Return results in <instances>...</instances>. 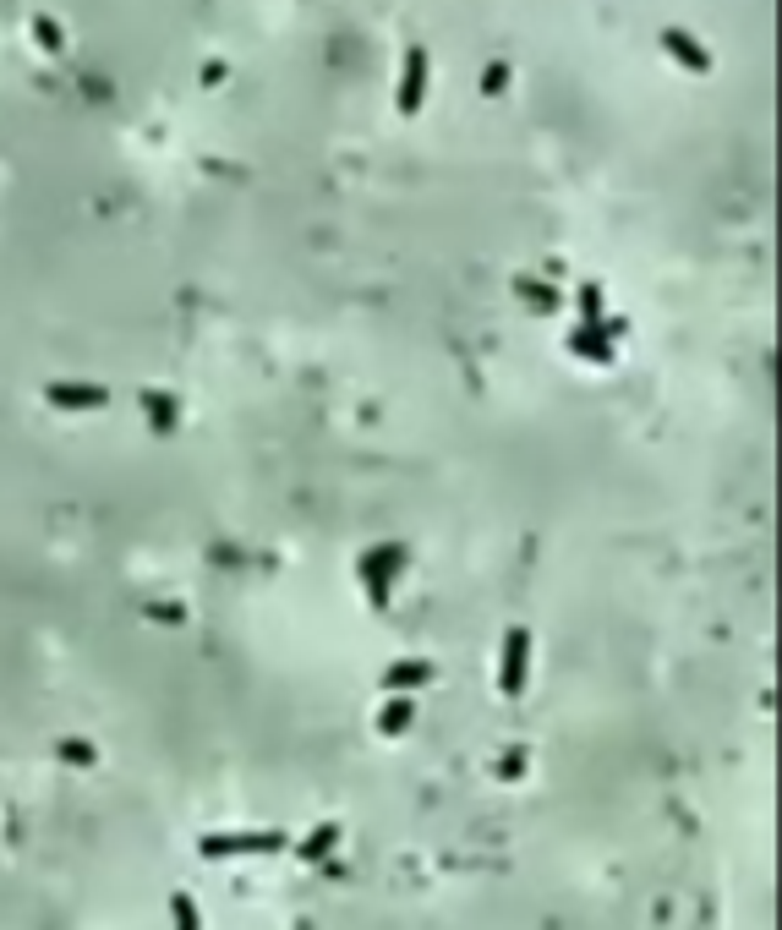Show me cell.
I'll return each mask as SVG.
<instances>
[{"label":"cell","instance_id":"cell-1","mask_svg":"<svg viewBox=\"0 0 782 930\" xmlns=\"http://www.w3.org/2000/svg\"><path fill=\"white\" fill-rule=\"evenodd\" d=\"M279 848V837L274 832H263V837H203V854H274Z\"/></svg>","mask_w":782,"mask_h":930},{"label":"cell","instance_id":"cell-2","mask_svg":"<svg viewBox=\"0 0 782 930\" xmlns=\"http://www.w3.org/2000/svg\"><path fill=\"white\" fill-rule=\"evenodd\" d=\"M175 930H197V903L192 898H175Z\"/></svg>","mask_w":782,"mask_h":930}]
</instances>
